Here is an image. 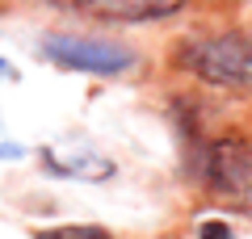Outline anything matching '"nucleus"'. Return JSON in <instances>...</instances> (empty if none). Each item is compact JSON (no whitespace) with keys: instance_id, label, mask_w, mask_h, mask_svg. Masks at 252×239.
I'll use <instances>...</instances> for the list:
<instances>
[{"instance_id":"f257e3e1","label":"nucleus","mask_w":252,"mask_h":239,"mask_svg":"<svg viewBox=\"0 0 252 239\" xmlns=\"http://www.w3.org/2000/svg\"><path fill=\"white\" fill-rule=\"evenodd\" d=\"M177 67L210 89L252 92V34L248 30H215L181 42Z\"/></svg>"},{"instance_id":"f03ea898","label":"nucleus","mask_w":252,"mask_h":239,"mask_svg":"<svg viewBox=\"0 0 252 239\" xmlns=\"http://www.w3.org/2000/svg\"><path fill=\"white\" fill-rule=\"evenodd\" d=\"M38 51L46 63L63 71H84V76H126L135 67V51L118 38H101V34H51L38 38Z\"/></svg>"},{"instance_id":"7ed1b4c3","label":"nucleus","mask_w":252,"mask_h":239,"mask_svg":"<svg viewBox=\"0 0 252 239\" xmlns=\"http://www.w3.org/2000/svg\"><path fill=\"white\" fill-rule=\"evenodd\" d=\"M202 180L227 206L252 214V139L248 134H227V139L210 143L206 155H202Z\"/></svg>"},{"instance_id":"20e7f679","label":"nucleus","mask_w":252,"mask_h":239,"mask_svg":"<svg viewBox=\"0 0 252 239\" xmlns=\"http://www.w3.org/2000/svg\"><path fill=\"white\" fill-rule=\"evenodd\" d=\"M46 4L97 26H152L189 9V0H46Z\"/></svg>"},{"instance_id":"39448f33","label":"nucleus","mask_w":252,"mask_h":239,"mask_svg":"<svg viewBox=\"0 0 252 239\" xmlns=\"http://www.w3.org/2000/svg\"><path fill=\"white\" fill-rule=\"evenodd\" d=\"M46 168L55 172V177H76V180H105L114 177V159H105L101 151H67V155H59L55 147L42 151Z\"/></svg>"},{"instance_id":"423d86ee","label":"nucleus","mask_w":252,"mask_h":239,"mask_svg":"<svg viewBox=\"0 0 252 239\" xmlns=\"http://www.w3.org/2000/svg\"><path fill=\"white\" fill-rule=\"evenodd\" d=\"M34 239H114L97 222H59V227H38Z\"/></svg>"},{"instance_id":"0eeeda50","label":"nucleus","mask_w":252,"mask_h":239,"mask_svg":"<svg viewBox=\"0 0 252 239\" xmlns=\"http://www.w3.org/2000/svg\"><path fill=\"white\" fill-rule=\"evenodd\" d=\"M198 239H235V231H231L227 218H206L198 227Z\"/></svg>"},{"instance_id":"6e6552de","label":"nucleus","mask_w":252,"mask_h":239,"mask_svg":"<svg viewBox=\"0 0 252 239\" xmlns=\"http://www.w3.org/2000/svg\"><path fill=\"white\" fill-rule=\"evenodd\" d=\"M0 76H13V67H9V63H4V59H0Z\"/></svg>"}]
</instances>
